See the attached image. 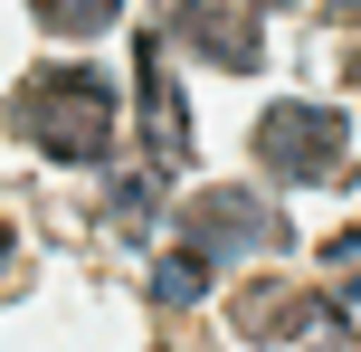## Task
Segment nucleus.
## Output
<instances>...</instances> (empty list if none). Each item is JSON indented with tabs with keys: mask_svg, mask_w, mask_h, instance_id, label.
<instances>
[{
	"mask_svg": "<svg viewBox=\"0 0 361 352\" xmlns=\"http://www.w3.org/2000/svg\"><path fill=\"white\" fill-rule=\"evenodd\" d=\"M133 67H143L152 152H162V162H190V114H180V86H171V67H162V38H133Z\"/></svg>",
	"mask_w": 361,
	"mask_h": 352,
	"instance_id": "obj_6",
	"label": "nucleus"
},
{
	"mask_svg": "<svg viewBox=\"0 0 361 352\" xmlns=\"http://www.w3.org/2000/svg\"><path fill=\"white\" fill-rule=\"evenodd\" d=\"M343 143H352V124L324 114V105H267L257 114V162H267L276 181H324V171L343 162Z\"/></svg>",
	"mask_w": 361,
	"mask_h": 352,
	"instance_id": "obj_3",
	"label": "nucleus"
},
{
	"mask_svg": "<svg viewBox=\"0 0 361 352\" xmlns=\"http://www.w3.org/2000/svg\"><path fill=\"white\" fill-rule=\"evenodd\" d=\"M228 324L247 343H343V305L305 296V286H238Z\"/></svg>",
	"mask_w": 361,
	"mask_h": 352,
	"instance_id": "obj_4",
	"label": "nucleus"
},
{
	"mask_svg": "<svg viewBox=\"0 0 361 352\" xmlns=\"http://www.w3.org/2000/svg\"><path fill=\"white\" fill-rule=\"evenodd\" d=\"M152 296H162V305H190V296H200V257H180V248H171V257L152 267Z\"/></svg>",
	"mask_w": 361,
	"mask_h": 352,
	"instance_id": "obj_8",
	"label": "nucleus"
},
{
	"mask_svg": "<svg viewBox=\"0 0 361 352\" xmlns=\"http://www.w3.org/2000/svg\"><path fill=\"white\" fill-rule=\"evenodd\" d=\"M114 10H124V0H38V19H48L57 38H95Z\"/></svg>",
	"mask_w": 361,
	"mask_h": 352,
	"instance_id": "obj_7",
	"label": "nucleus"
},
{
	"mask_svg": "<svg viewBox=\"0 0 361 352\" xmlns=\"http://www.w3.org/2000/svg\"><path fill=\"white\" fill-rule=\"evenodd\" d=\"M10 124L48 162H105L114 152V86L95 67H48V76H29L10 95Z\"/></svg>",
	"mask_w": 361,
	"mask_h": 352,
	"instance_id": "obj_1",
	"label": "nucleus"
},
{
	"mask_svg": "<svg viewBox=\"0 0 361 352\" xmlns=\"http://www.w3.org/2000/svg\"><path fill=\"white\" fill-rule=\"evenodd\" d=\"M0 257H10V229H0Z\"/></svg>",
	"mask_w": 361,
	"mask_h": 352,
	"instance_id": "obj_10",
	"label": "nucleus"
},
{
	"mask_svg": "<svg viewBox=\"0 0 361 352\" xmlns=\"http://www.w3.org/2000/svg\"><path fill=\"white\" fill-rule=\"evenodd\" d=\"M171 38L190 57H209V67H257L267 57V38H257V0H180Z\"/></svg>",
	"mask_w": 361,
	"mask_h": 352,
	"instance_id": "obj_5",
	"label": "nucleus"
},
{
	"mask_svg": "<svg viewBox=\"0 0 361 352\" xmlns=\"http://www.w3.org/2000/svg\"><path fill=\"white\" fill-rule=\"evenodd\" d=\"M324 267H333V286H352V296H361V229L324 238Z\"/></svg>",
	"mask_w": 361,
	"mask_h": 352,
	"instance_id": "obj_9",
	"label": "nucleus"
},
{
	"mask_svg": "<svg viewBox=\"0 0 361 352\" xmlns=\"http://www.w3.org/2000/svg\"><path fill=\"white\" fill-rule=\"evenodd\" d=\"M352 76H361V57H352Z\"/></svg>",
	"mask_w": 361,
	"mask_h": 352,
	"instance_id": "obj_11",
	"label": "nucleus"
},
{
	"mask_svg": "<svg viewBox=\"0 0 361 352\" xmlns=\"http://www.w3.org/2000/svg\"><path fill=\"white\" fill-rule=\"evenodd\" d=\"M247 248H286V210L257 200V190H200L190 210H180V257H247Z\"/></svg>",
	"mask_w": 361,
	"mask_h": 352,
	"instance_id": "obj_2",
	"label": "nucleus"
}]
</instances>
